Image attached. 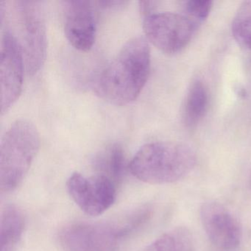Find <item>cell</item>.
Masks as SVG:
<instances>
[{"mask_svg":"<svg viewBox=\"0 0 251 251\" xmlns=\"http://www.w3.org/2000/svg\"><path fill=\"white\" fill-rule=\"evenodd\" d=\"M150 70L151 49L148 40L142 36L133 38L98 76L95 92L114 105L131 103L145 87Z\"/></svg>","mask_w":251,"mask_h":251,"instance_id":"6da1fadb","label":"cell"},{"mask_svg":"<svg viewBox=\"0 0 251 251\" xmlns=\"http://www.w3.org/2000/svg\"><path fill=\"white\" fill-rule=\"evenodd\" d=\"M196 163V153L189 145L157 142L143 145L132 158L129 169L141 181L168 184L184 178Z\"/></svg>","mask_w":251,"mask_h":251,"instance_id":"7a4b0ae2","label":"cell"},{"mask_svg":"<svg viewBox=\"0 0 251 251\" xmlns=\"http://www.w3.org/2000/svg\"><path fill=\"white\" fill-rule=\"evenodd\" d=\"M151 211L142 208L110 221L73 223L60 232V244L64 251H117L124 238L148 220Z\"/></svg>","mask_w":251,"mask_h":251,"instance_id":"3957f363","label":"cell"},{"mask_svg":"<svg viewBox=\"0 0 251 251\" xmlns=\"http://www.w3.org/2000/svg\"><path fill=\"white\" fill-rule=\"evenodd\" d=\"M40 147L35 125L27 120L14 122L0 145V191L9 193L17 189L27 176Z\"/></svg>","mask_w":251,"mask_h":251,"instance_id":"277c9868","label":"cell"},{"mask_svg":"<svg viewBox=\"0 0 251 251\" xmlns=\"http://www.w3.org/2000/svg\"><path fill=\"white\" fill-rule=\"evenodd\" d=\"M42 6V2L37 1L16 2L21 36L20 40H17L21 46L29 75L39 72L46 58V25Z\"/></svg>","mask_w":251,"mask_h":251,"instance_id":"5b68a950","label":"cell"},{"mask_svg":"<svg viewBox=\"0 0 251 251\" xmlns=\"http://www.w3.org/2000/svg\"><path fill=\"white\" fill-rule=\"evenodd\" d=\"M198 25L187 16L176 13H156L144 18L145 39L161 52L173 55L191 42Z\"/></svg>","mask_w":251,"mask_h":251,"instance_id":"8992f818","label":"cell"},{"mask_svg":"<svg viewBox=\"0 0 251 251\" xmlns=\"http://www.w3.org/2000/svg\"><path fill=\"white\" fill-rule=\"evenodd\" d=\"M67 186L76 205L92 217L103 214L111 208L117 198L116 183L102 175L86 177L75 173L69 177Z\"/></svg>","mask_w":251,"mask_h":251,"instance_id":"52a82bcc","label":"cell"},{"mask_svg":"<svg viewBox=\"0 0 251 251\" xmlns=\"http://www.w3.org/2000/svg\"><path fill=\"white\" fill-rule=\"evenodd\" d=\"M25 67L20 42L14 33L6 30L2 36L0 50V106L2 115L8 112L21 95Z\"/></svg>","mask_w":251,"mask_h":251,"instance_id":"ba28073f","label":"cell"},{"mask_svg":"<svg viewBox=\"0 0 251 251\" xmlns=\"http://www.w3.org/2000/svg\"><path fill=\"white\" fill-rule=\"evenodd\" d=\"M202 227L213 245L232 251L240 245L242 228L237 219L222 204L210 201L201 208Z\"/></svg>","mask_w":251,"mask_h":251,"instance_id":"9c48e42d","label":"cell"},{"mask_svg":"<svg viewBox=\"0 0 251 251\" xmlns=\"http://www.w3.org/2000/svg\"><path fill=\"white\" fill-rule=\"evenodd\" d=\"M64 25L66 38L75 49L81 52L92 49L97 33L92 2L86 0L64 2Z\"/></svg>","mask_w":251,"mask_h":251,"instance_id":"30bf717a","label":"cell"},{"mask_svg":"<svg viewBox=\"0 0 251 251\" xmlns=\"http://www.w3.org/2000/svg\"><path fill=\"white\" fill-rule=\"evenodd\" d=\"M23 211L14 205H8L0 216V251H17L24 234Z\"/></svg>","mask_w":251,"mask_h":251,"instance_id":"8fae6325","label":"cell"},{"mask_svg":"<svg viewBox=\"0 0 251 251\" xmlns=\"http://www.w3.org/2000/svg\"><path fill=\"white\" fill-rule=\"evenodd\" d=\"M208 105L206 86L201 80L192 82L188 90L183 108V121L188 128H194L202 120Z\"/></svg>","mask_w":251,"mask_h":251,"instance_id":"7c38bea8","label":"cell"},{"mask_svg":"<svg viewBox=\"0 0 251 251\" xmlns=\"http://www.w3.org/2000/svg\"><path fill=\"white\" fill-rule=\"evenodd\" d=\"M94 166L98 174L105 176L117 183L123 177L126 168L123 147L117 143L107 147L96 155Z\"/></svg>","mask_w":251,"mask_h":251,"instance_id":"4fadbf2b","label":"cell"},{"mask_svg":"<svg viewBox=\"0 0 251 251\" xmlns=\"http://www.w3.org/2000/svg\"><path fill=\"white\" fill-rule=\"evenodd\" d=\"M192 232L185 227H177L166 232L142 251H195Z\"/></svg>","mask_w":251,"mask_h":251,"instance_id":"5bb4252c","label":"cell"},{"mask_svg":"<svg viewBox=\"0 0 251 251\" xmlns=\"http://www.w3.org/2000/svg\"><path fill=\"white\" fill-rule=\"evenodd\" d=\"M232 35L242 48L251 50V0L241 4L231 26Z\"/></svg>","mask_w":251,"mask_h":251,"instance_id":"9a60e30c","label":"cell"},{"mask_svg":"<svg viewBox=\"0 0 251 251\" xmlns=\"http://www.w3.org/2000/svg\"><path fill=\"white\" fill-rule=\"evenodd\" d=\"M212 5L209 0H189L184 3V14L199 25L209 15Z\"/></svg>","mask_w":251,"mask_h":251,"instance_id":"2e32d148","label":"cell"},{"mask_svg":"<svg viewBox=\"0 0 251 251\" xmlns=\"http://www.w3.org/2000/svg\"><path fill=\"white\" fill-rule=\"evenodd\" d=\"M158 2L155 1H140L139 2V11L142 17H147L151 15L152 11L156 8Z\"/></svg>","mask_w":251,"mask_h":251,"instance_id":"e0dca14e","label":"cell"},{"mask_svg":"<svg viewBox=\"0 0 251 251\" xmlns=\"http://www.w3.org/2000/svg\"><path fill=\"white\" fill-rule=\"evenodd\" d=\"M248 183H249V186L251 189V174H250L249 179H248Z\"/></svg>","mask_w":251,"mask_h":251,"instance_id":"ac0fdd59","label":"cell"}]
</instances>
